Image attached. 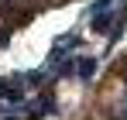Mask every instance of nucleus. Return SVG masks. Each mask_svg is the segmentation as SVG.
Instances as JSON below:
<instances>
[{
    "instance_id": "obj_1",
    "label": "nucleus",
    "mask_w": 127,
    "mask_h": 120,
    "mask_svg": "<svg viewBox=\"0 0 127 120\" xmlns=\"http://www.w3.org/2000/svg\"><path fill=\"white\" fill-rule=\"evenodd\" d=\"M110 10H113V3H110V0H100V3H93V7H89V21H93V28H96V31H106V28H110V21H113Z\"/></svg>"
},
{
    "instance_id": "obj_2",
    "label": "nucleus",
    "mask_w": 127,
    "mask_h": 120,
    "mask_svg": "<svg viewBox=\"0 0 127 120\" xmlns=\"http://www.w3.org/2000/svg\"><path fill=\"white\" fill-rule=\"evenodd\" d=\"M93 69H96V62H93V59H79V62H76V76H79V79H89Z\"/></svg>"
}]
</instances>
